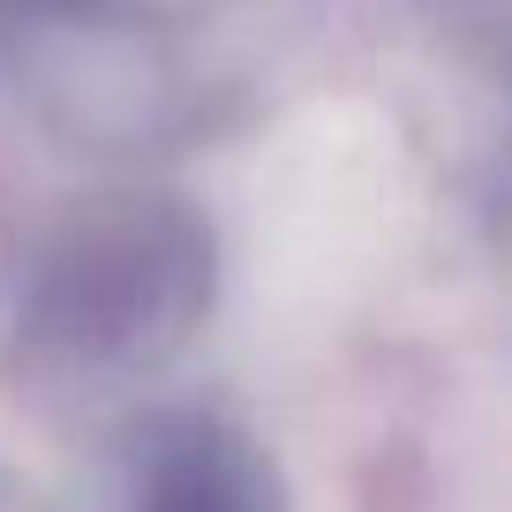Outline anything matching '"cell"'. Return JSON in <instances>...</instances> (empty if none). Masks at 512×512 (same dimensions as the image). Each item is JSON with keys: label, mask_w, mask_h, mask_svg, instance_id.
Returning a JSON list of instances; mask_svg holds the SVG:
<instances>
[{"label": "cell", "mask_w": 512, "mask_h": 512, "mask_svg": "<svg viewBox=\"0 0 512 512\" xmlns=\"http://www.w3.org/2000/svg\"><path fill=\"white\" fill-rule=\"evenodd\" d=\"M136 512H279V490L241 437L189 422L151 452V482Z\"/></svg>", "instance_id": "cell-2"}, {"label": "cell", "mask_w": 512, "mask_h": 512, "mask_svg": "<svg viewBox=\"0 0 512 512\" xmlns=\"http://www.w3.org/2000/svg\"><path fill=\"white\" fill-rule=\"evenodd\" d=\"M204 294V241L174 211H136V219L91 226L76 249L46 272L38 294V332L68 347H144L151 332H181V317Z\"/></svg>", "instance_id": "cell-1"}]
</instances>
